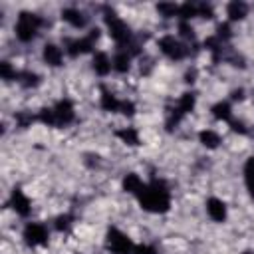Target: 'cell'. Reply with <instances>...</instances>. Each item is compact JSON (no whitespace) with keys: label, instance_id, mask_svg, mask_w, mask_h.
Here are the masks:
<instances>
[{"label":"cell","instance_id":"8","mask_svg":"<svg viewBox=\"0 0 254 254\" xmlns=\"http://www.w3.org/2000/svg\"><path fill=\"white\" fill-rule=\"evenodd\" d=\"M52 111H54V123L60 127H65L75 119V107L69 99H60L56 105H52Z\"/></svg>","mask_w":254,"mask_h":254},{"label":"cell","instance_id":"31","mask_svg":"<svg viewBox=\"0 0 254 254\" xmlns=\"http://www.w3.org/2000/svg\"><path fill=\"white\" fill-rule=\"evenodd\" d=\"M133 254H157V250H155V246H151V244H137Z\"/></svg>","mask_w":254,"mask_h":254},{"label":"cell","instance_id":"28","mask_svg":"<svg viewBox=\"0 0 254 254\" xmlns=\"http://www.w3.org/2000/svg\"><path fill=\"white\" fill-rule=\"evenodd\" d=\"M198 16H200V18H206V20H210V18L214 16V12H212V6H210V4H206V2H198Z\"/></svg>","mask_w":254,"mask_h":254},{"label":"cell","instance_id":"6","mask_svg":"<svg viewBox=\"0 0 254 254\" xmlns=\"http://www.w3.org/2000/svg\"><path fill=\"white\" fill-rule=\"evenodd\" d=\"M99 38V30H91L87 36H81V38H73V40H65V52L71 56V58H77V56H83V54H89L95 46Z\"/></svg>","mask_w":254,"mask_h":254},{"label":"cell","instance_id":"32","mask_svg":"<svg viewBox=\"0 0 254 254\" xmlns=\"http://www.w3.org/2000/svg\"><path fill=\"white\" fill-rule=\"evenodd\" d=\"M121 113L131 117V115L135 113V105H133V101H127V99H123V103H121Z\"/></svg>","mask_w":254,"mask_h":254},{"label":"cell","instance_id":"34","mask_svg":"<svg viewBox=\"0 0 254 254\" xmlns=\"http://www.w3.org/2000/svg\"><path fill=\"white\" fill-rule=\"evenodd\" d=\"M242 254H254V252H250V250H244V252H242Z\"/></svg>","mask_w":254,"mask_h":254},{"label":"cell","instance_id":"20","mask_svg":"<svg viewBox=\"0 0 254 254\" xmlns=\"http://www.w3.org/2000/svg\"><path fill=\"white\" fill-rule=\"evenodd\" d=\"M198 141L206 147V149H216L220 145V135L214 129H202L198 133Z\"/></svg>","mask_w":254,"mask_h":254},{"label":"cell","instance_id":"14","mask_svg":"<svg viewBox=\"0 0 254 254\" xmlns=\"http://www.w3.org/2000/svg\"><path fill=\"white\" fill-rule=\"evenodd\" d=\"M131 60L133 56L127 52V50H117L115 56L111 58V64H113V69L117 73H127L131 69Z\"/></svg>","mask_w":254,"mask_h":254},{"label":"cell","instance_id":"17","mask_svg":"<svg viewBox=\"0 0 254 254\" xmlns=\"http://www.w3.org/2000/svg\"><path fill=\"white\" fill-rule=\"evenodd\" d=\"M210 113H212L214 119L228 123V121L232 119V105H230L228 101H216V103L210 107Z\"/></svg>","mask_w":254,"mask_h":254},{"label":"cell","instance_id":"13","mask_svg":"<svg viewBox=\"0 0 254 254\" xmlns=\"http://www.w3.org/2000/svg\"><path fill=\"white\" fill-rule=\"evenodd\" d=\"M91 67L97 75H109L111 69H113V64H111V58L105 52H95L93 58H91Z\"/></svg>","mask_w":254,"mask_h":254},{"label":"cell","instance_id":"15","mask_svg":"<svg viewBox=\"0 0 254 254\" xmlns=\"http://www.w3.org/2000/svg\"><path fill=\"white\" fill-rule=\"evenodd\" d=\"M226 16L230 22H238V20H244L248 16V4L242 2V0H232L228 6H226Z\"/></svg>","mask_w":254,"mask_h":254},{"label":"cell","instance_id":"1","mask_svg":"<svg viewBox=\"0 0 254 254\" xmlns=\"http://www.w3.org/2000/svg\"><path fill=\"white\" fill-rule=\"evenodd\" d=\"M137 200L141 208H145L147 212H167L171 208V190L165 185V181L155 179L143 185V189L137 192Z\"/></svg>","mask_w":254,"mask_h":254},{"label":"cell","instance_id":"10","mask_svg":"<svg viewBox=\"0 0 254 254\" xmlns=\"http://www.w3.org/2000/svg\"><path fill=\"white\" fill-rule=\"evenodd\" d=\"M42 58H44V62H46L48 65L58 67V65H62V64H64V50H62L58 44L48 42V44H44Z\"/></svg>","mask_w":254,"mask_h":254},{"label":"cell","instance_id":"5","mask_svg":"<svg viewBox=\"0 0 254 254\" xmlns=\"http://www.w3.org/2000/svg\"><path fill=\"white\" fill-rule=\"evenodd\" d=\"M159 50H161L163 56H167L173 62H181V60H185L189 56L187 44L179 36H171V34L169 36H163L159 40Z\"/></svg>","mask_w":254,"mask_h":254},{"label":"cell","instance_id":"16","mask_svg":"<svg viewBox=\"0 0 254 254\" xmlns=\"http://www.w3.org/2000/svg\"><path fill=\"white\" fill-rule=\"evenodd\" d=\"M99 103H101V107H103L105 111H109V113H117V111H121V103H123V99H119V97L113 95L111 91L103 89V91H101V97H99Z\"/></svg>","mask_w":254,"mask_h":254},{"label":"cell","instance_id":"18","mask_svg":"<svg viewBox=\"0 0 254 254\" xmlns=\"http://www.w3.org/2000/svg\"><path fill=\"white\" fill-rule=\"evenodd\" d=\"M143 181H141V177L137 175V173H127L125 177H123V190L125 192H129V194H135L137 196V192L143 189Z\"/></svg>","mask_w":254,"mask_h":254},{"label":"cell","instance_id":"21","mask_svg":"<svg viewBox=\"0 0 254 254\" xmlns=\"http://www.w3.org/2000/svg\"><path fill=\"white\" fill-rule=\"evenodd\" d=\"M115 135H117V137L121 139V143H125V145H131V147L139 145V131H137L135 127H121Z\"/></svg>","mask_w":254,"mask_h":254},{"label":"cell","instance_id":"29","mask_svg":"<svg viewBox=\"0 0 254 254\" xmlns=\"http://www.w3.org/2000/svg\"><path fill=\"white\" fill-rule=\"evenodd\" d=\"M228 125H230V129H232L234 133H240V135H246V133H248L246 125H244L240 119H234V117H232V119L228 121Z\"/></svg>","mask_w":254,"mask_h":254},{"label":"cell","instance_id":"27","mask_svg":"<svg viewBox=\"0 0 254 254\" xmlns=\"http://www.w3.org/2000/svg\"><path fill=\"white\" fill-rule=\"evenodd\" d=\"M214 36H216L220 42H226V40L232 36V32H230V26H228L226 22H224V24H218V26H216V34H214Z\"/></svg>","mask_w":254,"mask_h":254},{"label":"cell","instance_id":"24","mask_svg":"<svg viewBox=\"0 0 254 254\" xmlns=\"http://www.w3.org/2000/svg\"><path fill=\"white\" fill-rule=\"evenodd\" d=\"M71 222H73V218L69 214H60V216H56L54 226H56L58 232H67L71 228Z\"/></svg>","mask_w":254,"mask_h":254},{"label":"cell","instance_id":"11","mask_svg":"<svg viewBox=\"0 0 254 254\" xmlns=\"http://www.w3.org/2000/svg\"><path fill=\"white\" fill-rule=\"evenodd\" d=\"M206 214H208L210 220H214V222H224V220H226V214H228L224 200H220V198H216V196H210V198L206 200Z\"/></svg>","mask_w":254,"mask_h":254},{"label":"cell","instance_id":"3","mask_svg":"<svg viewBox=\"0 0 254 254\" xmlns=\"http://www.w3.org/2000/svg\"><path fill=\"white\" fill-rule=\"evenodd\" d=\"M42 26H44L42 16H38L34 12H20L16 22H14V36L22 44H30V42L36 40Z\"/></svg>","mask_w":254,"mask_h":254},{"label":"cell","instance_id":"22","mask_svg":"<svg viewBox=\"0 0 254 254\" xmlns=\"http://www.w3.org/2000/svg\"><path fill=\"white\" fill-rule=\"evenodd\" d=\"M16 81H18L20 85H24V87H36V85L40 83V75L34 73V71H18Z\"/></svg>","mask_w":254,"mask_h":254},{"label":"cell","instance_id":"12","mask_svg":"<svg viewBox=\"0 0 254 254\" xmlns=\"http://www.w3.org/2000/svg\"><path fill=\"white\" fill-rule=\"evenodd\" d=\"M62 20L65 24H69L71 28H85V24H87L85 12H81L79 8H73V6L62 10Z\"/></svg>","mask_w":254,"mask_h":254},{"label":"cell","instance_id":"7","mask_svg":"<svg viewBox=\"0 0 254 254\" xmlns=\"http://www.w3.org/2000/svg\"><path fill=\"white\" fill-rule=\"evenodd\" d=\"M22 238H24V242H26L30 248L44 246V244H48L50 230H48V226L42 224V222H28V224L24 226Z\"/></svg>","mask_w":254,"mask_h":254},{"label":"cell","instance_id":"33","mask_svg":"<svg viewBox=\"0 0 254 254\" xmlns=\"http://www.w3.org/2000/svg\"><path fill=\"white\" fill-rule=\"evenodd\" d=\"M232 99L234 101H242L244 99V89H234L232 91Z\"/></svg>","mask_w":254,"mask_h":254},{"label":"cell","instance_id":"26","mask_svg":"<svg viewBox=\"0 0 254 254\" xmlns=\"http://www.w3.org/2000/svg\"><path fill=\"white\" fill-rule=\"evenodd\" d=\"M0 75H2L4 79H16V77H18V71H16L8 62H2V64H0Z\"/></svg>","mask_w":254,"mask_h":254},{"label":"cell","instance_id":"4","mask_svg":"<svg viewBox=\"0 0 254 254\" xmlns=\"http://www.w3.org/2000/svg\"><path fill=\"white\" fill-rule=\"evenodd\" d=\"M105 246H107V250L111 254H133L137 244L123 230L111 226L107 230V234H105Z\"/></svg>","mask_w":254,"mask_h":254},{"label":"cell","instance_id":"23","mask_svg":"<svg viewBox=\"0 0 254 254\" xmlns=\"http://www.w3.org/2000/svg\"><path fill=\"white\" fill-rule=\"evenodd\" d=\"M157 12L163 16V18H179V6L173 4V2H163L157 6Z\"/></svg>","mask_w":254,"mask_h":254},{"label":"cell","instance_id":"9","mask_svg":"<svg viewBox=\"0 0 254 254\" xmlns=\"http://www.w3.org/2000/svg\"><path fill=\"white\" fill-rule=\"evenodd\" d=\"M10 206L20 216H28L32 212V200L24 194L22 189H12V192H10Z\"/></svg>","mask_w":254,"mask_h":254},{"label":"cell","instance_id":"19","mask_svg":"<svg viewBox=\"0 0 254 254\" xmlns=\"http://www.w3.org/2000/svg\"><path fill=\"white\" fill-rule=\"evenodd\" d=\"M244 185H246V190L248 194L254 198V157H248L246 163H244Z\"/></svg>","mask_w":254,"mask_h":254},{"label":"cell","instance_id":"25","mask_svg":"<svg viewBox=\"0 0 254 254\" xmlns=\"http://www.w3.org/2000/svg\"><path fill=\"white\" fill-rule=\"evenodd\" d=\"M179 38L181 40H194V28L190 26V22H179Z\"/></svg>","mask_w":254,"mask_h":254},{"label":"cell","instance_id":"2","mask_svg":"<svg viewBox=\"0 0 254 254\" xmlns=\"http://www.w3.org/2000/svg\"><path fill=\"white\" fill-rule=\"evenodd\" d=\"M103 20H105V26H107V32L111 36V40L117 44L119 50H127L131 56H137L139 54V46L135 44L133 40V32L131 28L127 26V22L123 18H119L113 10L105 8V14H103Z\"/></svg>","mask_w":254,"mask_h":254},{"label":"cell","instance_id":"30","mask_svg":"<svg viewBox=\"0 0 254 254\" xmlns=\"http://www.w3.org/2000/svg\"><path fill=\"white\" fill-rule=\"evenodd\" d=\"M34 119H38V117H34V115H30V113H18L16 115V123L20 125V127H28Z\"/></svg>","mask_w":254,"mask_h":254}]
</instances>
